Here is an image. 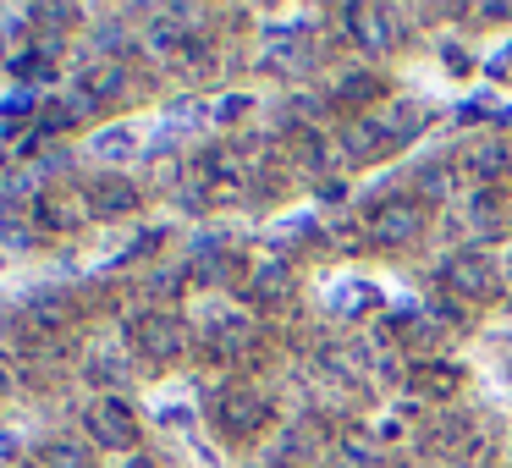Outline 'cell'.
I'll return each mask as SVG.
<instances>
[{"mask_svg": "<svg viewBox=\"0 0 512 468\" xmlns=\"http://www.w3.org/2000/svg\"><path fill=\"white\" fill-rule=\"evenodd\" d=\"M127 342H133V353L149 358V364H177V358L188 353V325L171 309H144V314L127 320Z\"/></svg>", "mask_w": 512, "mask_h": 468, "instance_id": "1", "label": "cell"}, {"mask_svg": "<svg viewBox=\"0 0 512 468\" xmlns=\"http://www.w3.org/2000/svg\"><path fill=\"white\" fill-rule=\"evenodd\" d=\"M83 430H89V446L100 452H133L138 446V413L127 408L122 397H94L83 408Z\"/></svg>", "mask_w": 512, "mask_h": 468, "instance_id": "2", "label": "cell"}, {"mask_svg": "<svg viewBox=\"0 0 512 468\" xmlns=\"http://www.w3.org/2000/svg\"><path fill=\"white\" fill-rule=\"evenodd\" d=\"M419 226H424V210H419V199H408V193L375 199V210L364 215V237L375 248H408L413 237H419Z\"/></svg>", "mask_w": 512, "mask_h": 468, "instance_id": "3", "label": "cell"}, {"mask_svg": "<svg viewBox=\"0 0 512 468\" xmlns=\"http://www.w3.org/2000/svg\"><path fill=\"white\" fill-rule=\"evenodd\" d=\"M441 281H446V292H457V298H468V303H485V298H496V292H501V270L490 265L479 248H463V254L446 259Z\"/></svg>", "mask_w": 512, "mask_h": 468, "instance_id": "4", "label": "cell"}, {"mask_svg": "<svg viewBox=\"0 0 512 468\" xmlns=\"http://www.w3.org/2000/svg\"><path fill=\"white\" fill-rule=\"evenodd\" d=\"M23 320H28V336H34V342H56V336H67L72 325H78V298L61 292V287H45V292L28 298Z\"/></svg>", "mask_w": 512, "mask_h": 468, "instance_id": "5", "label": "cell"}, {"mask_svg": "<svg viewBox=\"0 0 512 468\" xmlns=\"http://www.w3.org/2000/svg\"><path fill=\"white\" fill-rule=\"evenodd\" d=\"M215 424H221L226 435H259L270 424V402L259 397L254 386H226L221 397H215Z\"/></svg>", "mask_w": 512, "mask_h": 468, "instance_id": "6", "label": "cell"}, {"mask_svg": "<svg viewBox=\"0 0 512 468\" xmlns=\"http://www.w3.org/2000/svg\"><path fill=\"white\" fill-rule=\"evenodd\" d=\"M83 210L100 215V221H122V215L138 210V182L116 177V171H100V177L83 182Z\"/></svg>", "mask_w": 512, "mask_h": 468, "instance_id": "7", "label": "cell"}, {"mask_svg": "<svg viewBox=\"0 0 512 468\" xmlns=\"http://www.w3.org/2000/svg\"><path fill=\"white\" fill-rule=\"evenodd\" d=\"M127 94V67L122 61H94V67L78 72V111H105V105H116Z\"/></svg>", "mask_w": 512, "mask_h": 468, "instance_id": "8", "label": "cell"}, {"mask_svg": "<svg viewBox=\"0 0 512 468\" xmlns=\"http://www.w3.org/2000/svg\"><path fill=\"white\" fill-rule=\"evenodd\" d=\"M342 149H347V160H375V155H391V133L375 122V116H364V122H347V133H342Z\"/></svg>", "mask_w": 512, "mask_h": 468, "instance_id": "9", "label": "cell"}, {"mask_svg": "<svg viewBox=\"0 0 512 468\" xmlns=\"http://www.w3.org/2000/svg\"><path fill=\"white\" fill-rule=\"evenodd\" d=\"M83 204L67 199V193H39L34 199V221L45 226V232H72V226H83Z\"/></svg>", "mask_w": 512, "mask_h": 468, "instance_id": "10", "label": "cell"}, {"mask_svg": "<svg viewBox=\"0 0 512 468\" xmlns=\"http://www.w3.org/2000/svg\"><path fill=\"white\" fill-rule=\"evenodd\" d=\"M34 463L39 468H94V446L78 441V435H50Z\"/></svg>", "mask_w": 512, "mask_h": 468, "instance_id": "11", "label": "cell"}, {"mask_svg": "<svg viewBox=\"0 0 512 468\" xmlns=\"http://www.w3.org/2000/svg\"><path fill=\"white\" fill-rule=\"evenodd\" d=\"M292 292V270L287 265H259L254 276H248V298L254 303H281Z\"/></svg>", "mask_w": 512, "mask_h": 468, "instance_id": "12", "label": "cell"}, {"mask_svg": "<svg viewBox=\"0 0 512 468\" xmlns=\"http://www.w3.org/2000/svg\"><path fill=\"white\" fill-rule=\"evenodd\" d=\"M512 166V149L501 144V138H479L474 149H468V171H474V177H501V171Z\"/></svg>", "mask_w": 512, "mask_h": 468, "instance_id": "13", "label": "cell"}, {"mask_svg": "<svg viewBox=\"0 0 512 468\" xmlns=\"http://www.w3.org/2000/svg\"><path fill=\"white\" fill-rule=\"evenodd\" d=\"M248 336H254V331H248V320H237V314H232V320H215L210 353L215 358H237V353H248Z\"/></svg>", "mask_w": 512, "mask_h": 468, "instance_id": "14", "label": "cell"}, {"mask_svg": "<svg viewBox=\"0 0 512 468\" xmlns=\"http://www.w3.org/2000/svg\"><path fill=\"white\" fill-rule=\"evenodd\" d=\"M12 72H17V78H23V83H45V78H56V50H28V56H17L12 61Z\"/></svg>", "mask_w": 512, "mask_h": 468, "instance_id": "15", "label": "cell"}, {"mask_svg": "<svg viewBox=\"0 0 512 468\" xmlns=\"http://www.w3.org/2000/svg\"><path fill=\"white\" fill-rule=\"evenodd\" d=\"M375 122H380V127H386V133H391V144H402V138H413V133H419V127H424V116L413 111V105H391V111H380Z\"/></svg>", "mask_w": 512, "mask_h": 468, "instance_id": "16", "label": "cell"}, {"mask_svg": "<svg viewBox=\"0 0 512 468\" xmlns=\"http://www.w3.org/2000/svg\"><path fill=\"white\" fill-rule=\"evenodd\" d=\"M292 149H298V160H303V166H325V138L320 133H314V127H298V133H292Z\"/></svg>", "mask_w": 512, "mask_h": 468, "instance_id": "17", "label": "cell"}, {"mask_svg": "<svg viewBox=\"0 0 512 468\" xmlns=\"http://www.w3.org/2000/svg\"><path fill=\"white\" fill-rule=\"evenodd\" d=\"M100 149H105V155H127V149H133V138H127V133H105Z\"/></svg>", "mask_w": 512, "mask_h": 468, "instance_id": "18", "label": "cell"}, {"mask_svg": "<svg viewBox=\"0 0 512 468\" xmlns=\"http://www.w3.org/2000/svg\"><path fill=\"white\" fill-rule=\"evenodd\" d=\"M248 111V100H243V94H237V100H226L221 105V122H237V116H243Z\"/></svg>", "mask_w": 512, "mask_h": 468, "instance_id": "19", "label": "cell"}, {"mask_svg": "<svg viewBox=\"0 0 512 468\" xmlns=\"http://www.w3.org/2000/svg\"><path fill=\"white\" fill-rule=\"evenodd\" d=\"M12 397V369H6V358H0V402Z\"/></svg>", "mask_w": 512, "mask_h": 468, "instance_id": "20", "label": "cell"}, {"mask_svg": "<svg viewBox=\"0 0 512 468\" xmlns=\"http://www.w3.org/2000/svg\"><path fill=\"white\" fill-rule=\"evenodd\" d=\"M122 468H155V463H149V457H127Z\"/></svg>", "mask_w": 512, "mask_h": 468, "instance_id": "21", "label": "cell"}, {"mask_svg": "<svg viewBox=\"0 0 512 468\" xmlns=\"http://www.w3.org/2000/svg\"><path fill=\"white\" fill-rule=\"evenodd\" d=\"M507 276H512V248H507Z\"/></svg>", "mask_w": 512, "mask_h": 468, "instance_id": "22", "label": "cell"}, {"mask_svg": "<svg viewBox=\"0 0 512 468\" xmlns=\"http://www.w3.org/2000/svg\"><path fill=\"white\" fill-rule=\"evenodd\" d=\"M28 468H39V463H28Z\"/></svg>", "mask_w": 512, "mask_h": 468, "instance_id": "23", "label": "cell"}]
</instances>
